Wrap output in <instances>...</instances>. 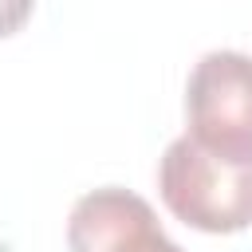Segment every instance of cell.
I'll use <instances>...</instances> for the list:
<instances>
[{
    "label": "cell",
    "mask_w": 252,
    "mask_h": 252,
    "mask_svg": "<svg viewBox=\"0 0 252 252\" xmlns=\"http://www.w3.org/2000/svg\"><path fill=\"white\" fill-rule=\"evenodd\" d=\"M67 248L71 252H185L161 232L150 201L118 185L91 189L75 201L67 217Z\"/></svg>",
    "instance_id": "3"
},
{
    "label": "cell",
    "mask_w": 252,
    "mask_h": 252,
    "mask_svg": "<svg viewBox=\"0 0 252 252\" xmlns=\"http://www.w3.org/2000/svg\"><path fill=\"white\" fill-rule=\"evenodd\" d=\"M185 138L217 158H252V55L205 51L185 83Z\"/></svg>",
    "instance_id": "2"
},
{
    "label": "cell",
    "mask_w": 252,
    "mask_h": 252,
    "mask_svg": "<svg viewBox=\"0 0 252 252\" xmlns=\"http://www.w3.org/2000/svg\"><path fill=\"white\" fill-rule=\"evenodd\" d=\"M158 189L165 209L189 228L240 232L252 224V158L228 161L181 134L158 161Z\"/></svg>",
    "instance_id": "1"
},
{
    "label": "cell",
    "mask_w": 252,
    "mask_h": 252,
    "mask_svg": "<svg viewBox=\"0 0 252 252\" xmlns=\"http://www.w3.org/2000/svg\"><path fill=\"white\" fill-rule=\"evenodd\" d=\"M32 16V4H0V35H12Z\"/></svg>",
    "instance_id": "4"
}]
</instances>
